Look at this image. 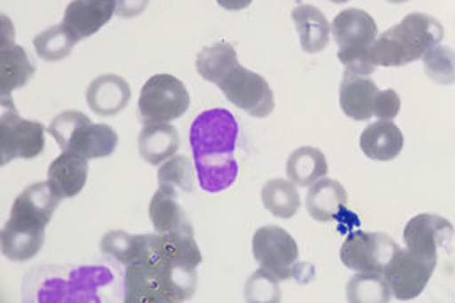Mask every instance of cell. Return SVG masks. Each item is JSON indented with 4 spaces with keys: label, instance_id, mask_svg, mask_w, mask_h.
<instances>
[{
    "label": "cell",
    "instance_id": "cell-1",
    "mask_svg": "<svg viewBox=\"0 0 455 303\" xmlns=\"http://www.w3.org/2000/svg\"><path fill=\"white\" fill-rule=\"evenodd\" d=\"M203 261L195 227L167 235H140L139 251L125 267V302L180 303L193 299Z\"/></svg>",
    "mask_w": 455,
    "mask_h": 303
},
{
    "label": "cell",
    "instance_id": "cell-2",
    "mask_svg": "<svg viewBox=\"0 0 455 303\" xmlns=\"http://www.w3.org/2000/svg\"><path fill=\"white\" fill-rule=\"evenodd\" d=\"M238 133V122L227 108H212L196 116L189 142L201 189L221 192L235 184L240 171L235 159Z\"/></svg>",
    "mask_w": 455,
    "mask_h": 303
},
{
    "label": "cell",
    "instance_id": "cell-3",
    "mask_svg": "<svg viewBox=\"0 0 455 303\" xmlns=\"http://www.w3.org/2000/svg\"><path fill=\"white\" fill-rule=\"evenodd\" d=\"M443 34V26L435 17L411 12L374 41L371 46L374 63L387 68L413 63L430 49L439 46Z\"/></svg>",
    "mask_w": 455,
    "mask_h": 303
},
{
    "label": "cell",
    "instance_id": "cell-4",
    "mask_svg": "<svg viewBox=\"0 0 455 303\" xmlns=\"http://www.w3.org/2000/svg\"><path fill=\"white\" fill-rule=\"evenodd\" d=\"M191 107V96L172 75H156L146 81L139 98L142 124H167L180 118Z\"/></svg>",
    "mask_w": 455,
    "mask_h": 303
},
{
    "label": "cell",
    "instance_id": "cell-5",
    "mask_svg": "<svg viewBox=\"0 0 455 303\" xmlns=\"http://www.w3.org/2000/svg\"><path fill=\"white\" fill-rule=\"evenodd\" d=\"M251 250L261 268L272 273L278 280L297 278L302 283L300 272L306 265L299 263V246L283 227H260L253 236Z\"/></svg>",
    "mask_w": 455,
    "mask_h": 303
},
{
    "label": "cell",
    "instance_id": "cell-6",
    "mask_svg": "<svg viewBox=\"0 0 455 303\" xmlns=\"http://www.w3.org/2000/svg\"><path fill=\"white\" fill-rule=\"evenodd\" d=\"M216 86L227 96L228 101L255 118H265L275 108V96L268 81L242 64L231 69Z\"/></svg>",
    "mask_w": 455,
    "mask_h": 303
},
{
    "label": "cell",
    "instance_id": "cell-7",
    "mask_svg": "<svg viewBox=\"0 0 455 303\" xmlns=\"http://www.w3.org/2000/svg\"><path fill=\"white\" fill-rule=\"evenodd\" d=\"M435 268V261L417 255L408 248H398L385 267L383 275L390 285L393 297L400 302H408L422 295Z\"/></svg>",
    "mask_w": 455,
    "mask_h": 303
},
{
    "label": "cell",
    "instance_id": "cell-8",
    "mask_svg": "<svg viewBox=\"0 0 455 303\" xmlns=\"http://www.w3.org/2000/svg\"><path fill=\"white\" fill-rule=\"evenodd\" d=\"M63 199L49 179L33 184L17 195L7 224L33 233H46V226Z\"/></svg>",
    "mask_w": 455,
    "mask_h": 303
},
{
    "label": "cell",
    "instance_id": "cell-9",
    "mask_svg": "<svg viewBox=\"0 0 455 303\" xmlns=\"http://www.w3.org/2000/svg\"><path fill=\"white\" fill-rule=\"evenodd\" d=\"M46 128L39 122L24 120L16 110H4L0 118L2 165L16 159H34L43 154L46 145Z\"/></svg>",
    "mask_w": 455,
    "mask_h": 303
},
{
    "label": "cell",
    "instance_id": "cell-10",
    "mask_svg": "<svg viewBox=\"0 0 455 303\" xmlns=\"http://www.w3.org/2000/svg\"><path fill=\"white\" fill-rule=\"evenodd\" d=\"M398 244L385 233L353 231L342 243L341 261L349 270L383 273Z\"/></svg>",
    "mask_w": 455,
    "mask_h": 303
},
{
    "label": "cell",
    "instance_id": "cell-11",
    "mask_svg": "<svg viewBox=\"0 0 455 303\" xmlns=\"http://www.w3.org/2000/svg\"><path fill=\"white\" fill-rule=\"evenodd\" d=\"M455 229L452 223L439 214H419L408 221L403 241L408 250L430 261H439V250H451Z\"/></svg>",
    "mask_w": 455,
    "mask_h": 303
},
{
    "label": "cell",
    "instance_id": "cell-12",
    "mask_svg": "<svg viewBox=\"0 0 455 303\" xmlns=\"http://www.w3.org/2000/svg\"><path fill=\"white\" fill-rule=\"evenodd\" d=\"M116 12L115 0H73L66 7L63 24L78 41L97 34Z\"/></svg>",
    "mask_w": 455,
    "mask_h": 303
},
{
    "label": "cell",
    "instance_id": "cell-13",
    "mask_svg": "<svg viewBox=\"0 0 455 303\" xmlns=\"http://www.w3.org/2000/svg\"><path fill=\"white\" fill-rule=\"evenodd\" d=\"M36 73L28 51L16 44L12 39H7V32H2V48H0V92L5 100L14 90L26 86Z\"/></svg>",
    "mask_w": 455,
    "mask_h": 303
},
{
    "label": "cell",
    "instance_id": "cell-14",
    "mask_svg": "<svg viewBox=\"0 0 455 303\" xmlns=\"http://www.w3.org/2000/svg\"><path fill=\"white\" fill-rule=\"evenodd\" d=\"M331 31L339 49L370 48L378 39L373 17L361 9H346L331 24Z\"/></svg>",
    "mask_w": 455,
    "mask_h": 303
},
{
    "label": "cell",
    "instance_id": "cell-15",
    "mask_svg": "<svg viewBox=\"0 0 455 303\" xmlns=\"http://www.w3.org/2000/svg\"><path fill=\"white\" fill-rule=\"evenodd\" d=\"M131 86L118 75H103L92 81L86 90V103L100 116H115L131 101Z\"/></svg>",
    "mask_w": 455,
    "mask_h": 303
},
{
    "label": "cell",
    "instance_id": "cell-16",
    "mask_svg": "<svg viewBox=\"0 0 455 303\" xmlns=\"http://www.w3.org/2000/svg\"><path fill=\"white\" fill-rule=\"evenodd\" d=\"M378 95L379 88L368 76L344 73L339 88V105L346 116L356 122H368L373 118Z\"/></svg>",
    "mask_w": 455,
    "mask_h": 303
},
{
    "label": "cell",
    "instance_id": "cell-17",
    "mask_svg": "<svg viewBox=\"0 0 455 303\" xmlns=\"http://www.w3.org/2000/svg\"><path fill=\"white\" fill-rule=\"evenodd\" d=\"M347 194L341 184L334 179L323 177L310 186L306 208L312 216V219L319 223H331L338 221L346 214Z\"/></svg>",
    "mask_w": 455,
    "mask_h": 303
},
{
    "label": "cell",
    "instance_id": "cell-18",
    "mask_svg": "<svg viewBox=\"0 0 455 303\" xmlns=\"http://www.w3.org/2000/svg\"><path fill=\"white\" fill-rule=\"evenodd\" d=\"M150 221L154 224L156 233L167 235L176 231L193 229L186 211L180 208L178 187L161 184L159 191L154 194L148 208Z\"/></svg>",
    "mask_w": 455,
    "mask_h": 303
},
{
    "label": "cell",
    "instance_id": "cell-19",
    "mask_svg": "<svg viewBox=\"0 0 455 303\" xmlns=\"http://www.w3.org/2000/svg\"><path fill=\"white\" fill-rule=\"evenodd\" d=\"M405 145L402 130L391 120H379L364 128L359 139V147L368 159L390 162L396 159Z\"/></svg>",
    "mask_w": 455,
    "mask_h": 303
},
{
    "label": "cell",
    "instance_id": "cell-20",
    "mask_svg": "<svg viewBox=\"0 0 455 303\" xmlns=\"http://www.w3.org/2000/svg\"><path fill=\"white\" fill-rule=\"evenodd\" d=\"M48 179L65 199L75 197L83 191L88 180V159L76 152L66 150L51 162Z\"/></svg>",
    "mask_w": 455,
    "mask_h": 303
},
{
    "label": "cell",
    "instance_id": "cell-21",
    "mask_svg": "<svg viewBox=\"0 0 455 303\" xmlns=\"http://www.w3.org/2000/svg\"><path fill=\"white\" fill-rule=\"evenodd\" d=\"M180 144V132L171 124H147L139 135L140 157L150 165H163L174 157Z\"/></svg>",
    "mask_w": 455,
    "mask_h": 303
},
{
    "label": "cell",
    "instance_id": "cell-22",
    "mask_svg": "<svg viewBox=\"0 0 455 303\" xmlns=\"http://www.w3.org/2000/svg\"><path fill=\"white\" fill-rule=\"evenodd\" d=\"M292 20L304 52L317 54L327 48L331 24L323 11L310 4H300L292 11Z\"/></svg>",
    "mask_w": 455,
    "mask_h": 303
},
{
    "label": "cell",
    "instance_id": "cell-23",
    "mask_svg": "<svg viewBox=\"0 0 455 303\" xmlns=\"http://www.w3.org/2000/svg\"><path fill=\"white\" fill-rule=\"evenodd\" d=\"M116 145L118 135L114 128L105 124H92V120H86L75 133L68 150L76 152L88 160L103 159L114 154Z\"/></svg>",
    "mask_w": 455,
    "mask_h": 303
},
{
    "label": "cell",
    "instance_id": "cell-24",
    "mask_svg": "<svg viewBox=\"0 0 455 303\" xmlns=\"http://www.w3.org/2000/svg\"><path fill=\"white\" fill-rule=\"evenodd\" d=\"M329 165L324 154L315 147H300L287 160V176L299 187H310L327 176Z\"/></svg>",
    "mask_w": 455,
    "mask_h": 303
},
{
    "label": "cell",
    "instance_id": "cell-25",
    "mask_svg": "<svg viewBox=\"0 0 455 303\" xmlns=\"http://www.w3.org/2000/svg\"><path fill=\"white\" fill-rule=\"evenodd\" d=\"M238 64L236 51L228 43H216L212 46H206L201 49L196 58L197 73L214 84L223 80Z\"/></svg>",
    "mask_w": 455,
    "mask_h": 303
},
{
    "label": "cell",
    "instance_id": "cell-26",
    "mask_svg": "<svg viewBox=\"0 0 455 303\" xmlns=\"http://www.w3.org/2000/svg\"><path fill=\"white\" fill-rule=\"evenodd\" d=\"M44 240L46 233H33L5 223L2 227V255L16 263L29 261L43 250Z\"/></svg>",
    "mask_w": 455,
    "mask_h": 303
},
{
    "label": "cell",
    "instance_id": "cell-27",
    "mask_svg": "<svg viewBox=\"0 0 455 303\" xmlns=\"http://www.w3.org/2000/svg\"><path fill=\"white\" fill-rule=\"evenodd\" d=\"M261 203L280 219H291L300 208V195L292 180L272 179L261 189Z\"/></svg>",
    "mask_w": 455,
    "mask_h": 303
},
{
    "label": "cell",
    "instance_id": "cell-28",
    "mask_svg": "<svg viewBox=\"0 0 455 303\" xmlns=\"http://www.w3.org/2000/svg\"><path fill=\"white\" fill-rule=\"evenodd\" d=\"M391 295L390 285L383 273L358 272L346 288V299L353 303H387L390 302Z\"/></svg>",
    "mask_w": 455,
    "mask_h": 303
},
{
    "label": "cell",
    "instance_id": "cell-29",
    "mask_svg": "<svg viewBox=\"0 0 455 303\" xmlns=\"http://www.w3.org/2000/svg\"><path fill=\"white\" fill-rule=\"evenodd\" d=\"M76 43H80V41L75 37V34L69 31L65 24H60V26H52L46 31L41 32L39 36H36L34 49L41 60L54 63V61H61L68 58L73 48L76 46Z\"/></svg>",
    "mask_w": 455,
    "mask_h": 303
},
{
    "label": "cell",
    "instance_id": "cell-30",
    "mask_svg": "<svg viewBox=\"0 0 455 303\" xmlns=\"http://www.w3.org/2000/svg\"><path fill=\"white\" fill-rule=\"evenodd\" d=\"M425 75L442 86L455 83V51L449 46H435L423 54Z\"/></svg>",
    "mask_w": 455,
    "mask_h": 303
},
{
    "label": "cell",
    "instance_id": "cell-31",
    "mask_svg": "<svg viewBox=\"0 0 455 303\" xmlns=\"http://www.w3.org/2000/svg\"><path fill=\"white\" fill-rule=\"evenodd\" d=\"M195 163L186 155H176L165 160L159 167L157 180L159 184L174 186L184 194L195 191Z\"/></svg>",
    "mask_w": 455,
    "mask_h": 303
},
{
    "label": "cell",
    "instance_id": "cell-32",
    "mask_svg": "<svg viewBox=\"0 0 455 303\" xmlns=\"http://www.w3.org/2000/svg\"><path fill=\"white\" fill-rule=\"evenodd\" d=\"M139 244H140V235H129L122 229H115L101 238L100 250L101 253L112 256L118 263L127 267L137 255Z\"/></svg>",
    "mask_w": 455,
    "mask_h": 303
},
{
    "label": "cell",
    "instance_id": "cell-33",
    "mask_svg": "<svg viewBox=\"0 0 455 303\" xmlns=\"http://www.w3.org/2000/svg\"><path fill=\"white\" fill-rule=\"evenodd\" d=\"M278 282L280 280L272 273L260 268L246 283V302H280L282 291L278 288Z\"/></svg>",
    "mask_w": 455,
    "mask_h": 303
},
{
    "label": "cell",
    "instance_id": "cell-34",
    "mask_svg": "<svg viewBox=\"0 0 455 303\" xmlns=\"http://www.w3.org/2000/svg\"><path fill=\"white\" fill-rule=\"evenodd\" d=\"M90 120L84 113L82 112H69L60 113L49 125V133L52 135V139L56 140V144L60 145V148L65 152L69 147V142L73 140L75 133L78 132V128L82 127L83 124Z\"/></svg>",
    "mask_w": 455,
    "mask_h": 303
},
{
    "label": "cell",
    "instance_id": "cell-35",
    "mask_svg": "<svg viewBox=\"0 0 455 303\" xmlns=\"http://www.w3.org/2000/svg\"><path fill=\"white\" fill-rule=\"evenodd\" d=\"M338 58L346 68L344 73L356 75V76H370L378 68L374 63L373 54H371V46L370 48L339 49Z\"/></svg>",
    "mask_w": 455,
    "mask_h": 303
},
{
    "label": "cell",
    "instance_id": "cell-36",
    "mask_svg": "<svg viewBox=\"0 0 455 303\" xmlns=\"http://www.w3.org/2000/svg\"><path fill=\"white\" fill-rule=\"evenodd\" d=\"M400 107H402L400 96L390 88V90L379 92V95L376 98V103H374V115L379 120H395L400 113Z\"/></svg>",
    "mask_w": 455,
    "mask_h": 303
},
{
    "label": "cell",
    "instance_id": "cell-37",
    "mask_svg": "<svg viewBox=\"0 0 455 303\" xmlns=\"http://www.w3.org/2000/svg\"><path fill=\"white\" fill-rule=\"evenodd\" d=\"M116 2V16L124 19L140 16L148 5V0H115Z\"/></svg>",
    "mask_w": 455,
    "mask_h": 303
},
{
    "label": "cell",
    "instance_id": "cell-38",
    "mask_svg": "<svg viewBox=\"0 0 455 303\" xmlns=\"http://www.w3.org/2000/svg\"><path fill=\"white\" fill-rule=\"evenodd\" d=\"M216 2H218L223 9L236 12V11H243L246 7H250V4H251L253 0H216Z\"/></svg>",
    "mask_w": 455,
    "mask_h": 303
},
{
    "label": "cell",
    "instance_id": "cell-39",
    "mask_svg": "<svg viewBox=\"0 0 455 303\" xmlns=\"http://www.w3.org/2000/svg\"><path fill=\"white\" fill-rule=\"evenodd\" d=\"M387 2H390V4H405L408 0H387Z\"/></svg>",
    "mask_w": 455,
    "mask_h": 303
},
{
    "label": "cell",
    "instance_id": "cell-40",
    "mask_svg": "<svg viewBox=\"0 0 455 303\" xmlns=\"http://www.w3.org/2000/svg\"><path fill=\"white\" fill-rule=\"evenodd\" d=\"M331 2H334V4H346V2H349V0H331Z\"/></svg>",
    "mask_w": 455,
    "mask_h": 303
}]
</instances>
